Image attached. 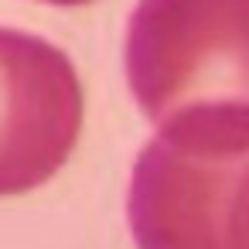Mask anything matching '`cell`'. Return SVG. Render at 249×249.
<instances>
[{"label":"cell","instance_id":"2","mask_svg":"<svg viewBox=\"0 0 249 249\" xmlns=\"http://www.w3.org/2000/svg\"><path fill=\"white\" fill-rule=\"evenodd\" d=\"M123 65L157 126L201 109H249V0H140Z\"/></svg>","mask_w":249,"mask_h":249},{"label":"cell","instance_id":"1","mask_svg":"<svg viewBox=\"0 0 249 249\" xmlns=\"http://www.w3.org/2000/svg\"><path fill=\"white\" fill-rule=\"evenodd\" d=\"M126 218L137 249H249V109H201L140 150Z\"/></svg>","mask_w":249,"mask_h":249},{"label":"cell","instance_id":"4","mask_svg":"<svg viewBox=\"0 0 249 249\" xmlns=\"http://www.w3.org/2000/svg\"><path fill=\"white\" fill-rule=\"evenodd\" d=\"M41 4H58V7H79V4H89V0H41Z\"/></svg>","mask_w":249,"mask_h":249},{"label":"cell","instance_id":"3","mask_svg":"<svg viewBox=\"0 0 249 249\" xmlns=\"http://www.w3.org/2000/svg\"><path fill=\"white\" fill-rule=\"evenodd\" d=\"M82 133L72 58L38 35L0 28V195L45 184Z\"/></svg>","mask_w":249,"mask_h":249}]
</instances>
